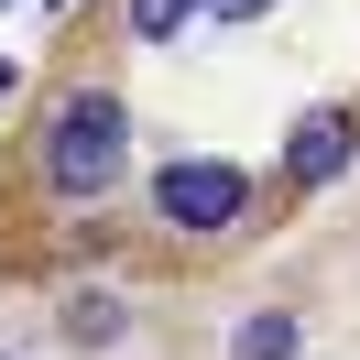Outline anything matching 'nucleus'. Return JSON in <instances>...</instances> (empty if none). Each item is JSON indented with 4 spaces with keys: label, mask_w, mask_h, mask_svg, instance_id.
Returning <instances> with one entry per match:
<instances>
[{
    "label": "nucleus",
    "mask_w": 360,
    "mask_h": 360,
    "mask_svg": "<svg viewBox=\"0 0 360 360\" xmlns=\"http://www.w3.org/2000/svg\"><path fill=\"white\" fill-rule=\"evenodd\" d=\"M120 153H131V110H120V98H66V120H55V153H44V175L66 186V197H98V186L120 175Z\"/></svg>",
    "instance_id": "nucleus-1"
},
{
    "label": "nucleus",
    "mask_w": 360,
    "mask_h": 360,
    "mask_svg": "<svg viewBox=\"0 0 360 360\" xmlns=\"http://www.w3.org/2000/svg\"><path fill=\"white\" fill-rule=\"evenodd\" d=\"M240 197H251L240 164H164V186H153V207H164L175 229H229Z\"/></svg>",
    "instance_id": "nucleus-2"
},
{
    "label": "nucleus",
    "mask_w": 360,
    "mask_h": 360,
    "mask_svg": "<svg viewBox=\"0 0 360 360\" xmlns=\"http://www.w3.org/2000/svg\"><path fill=\"white\" fill-rule=\"evenodd\" d=\"M207 11H229V22H251V11H273V0H207Z\"/></svg>",
    "instance_id": "nucleus-6"
},
{
    "label": "nucleus",
    "mask_w": 360,
    "mask_h": 360,
    "mask_svg": "<svg viewBox=\"0 0 360 360\" xmlns=\"http://www.w3.org/2000/svg\"><path fill=\"white\" fill-rule=\"evenodd\" d=\"M186 11H207V0H131V33L164 44V33H186Z\"/></svg>",
    "instance_id": "nucleus-5"
},
{
    "label": "nucleus",
    "mask_w": 360,
    "mask_h": 360,
    "mask_svg": "<svg viewBox=\"0 0 360 360\" xmlns=\"http://www.w3.org/2000/svg\"><path fill=\"white\" fill-rule=\"evenodd\" d=\"M338 164H349V120H338V110H306L295 142H284V186H328Z\"/></svg>",
    "instance_id": "nucleus-3"
},
{
    "label": "nucleus",
    "mask_w": 360,
    "mask_h": 360,
    "mask_svg": "<svg viewBox=\"0 0 360 360\" xmlns=\"http://www.w3.org/2000/svg\"><path fill=\"white\" fill-rule=\"evenodd\" d=\"M240 360H295V316H251V328H240Z\"/></svg>",
    "instance_id": "nucleus-4"
},
{
    "label": "nucleus",
    "mask_w": 360,
    "mask_h": 360,
    "mask_svg": "<svg viewBox=\"0 0 360 360\" xmlns=\"http://www.w3.org/2000/svg\"><path fill=\"white\" fill-rule=\"evenodd\" d=\"M0 88H11V66H0Z\"/></svg>",
    "instance_id": "nucleus-7"
}]
</instances>
